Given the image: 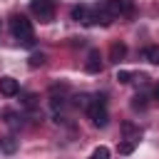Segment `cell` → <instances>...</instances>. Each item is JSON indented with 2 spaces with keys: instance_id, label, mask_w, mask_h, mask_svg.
Returning a JSON list of instances; mask_svg holds the SVG:
<instances>
[{
  "instance_id": "3",
  "label": "cell",
  "mask_w": 159,
  "mask_h": 159,
  "mask_svg": "<svg viewBox=\"0 0 159 159\" xmlns=\"http://www.w3.org/2000/svg\"><path fill=\"white\" fill-rule=\"evenodd\" d=\"M30 10L40 22H52L55 20V2L52 0H32Z\"/></svg>"
},
{
  "instance_id": "10",
  "label": "cell",
  "mask_w": 159,
  "mask_h": 159,
  "mask_svg": "<svg viewBox=\"0 0 159 159\" xmlns=\"http://www.w3.org/2000/svg\"><path fill=\"white\" fill-rule=\"evenodd\" d=\"M132 107H134V109H144V107H147V94H139V92H137V94L132 97Z\"/></svg>"
},
{
  "instance_id": "4",
  "label": "cell",
  "mask_w": 159,
  "mask_h": 159,
  "mask_svg": "<svg viewBox=\"0 0 159 159\" xmlns=\"http://www.w3.org/2000/svg\"><path fill=\"white\" fill-rule=\"evenodd\" d=\"M72 20H77V22H82V25H94V15H92V10H89L87 5L72 7Z\"/></svg>"
},
{
  "instance_id": "13",
  "label": "cell",
  "mask_w": 159,
  "mask_h": 159,
  "mask_svg": "<svg viewBox=\"0 0 159 159\" xmlns=\"http://www.w3.org/2000/svg\"><path fill=\"white\" fill-rule=\"evenodd\" d=\"M117 152H119V154H124V157H127V154H132V152H134V142H119Z\"/></svg>"
},
{
  "instance_id": "14",
  "label": "cell",
  "mask_w": 159,
  "mask_h": 159,
  "mask_svg": "<svg viewBox=\"0 0 159 159\" xmlns=\"http://www.w3.org/2000/svg\"><path fill=\"white\" fill-rule=\"evenodd\" d=\"M89 159H109V149H107V147H97Z\"/></svg>"
},
{
  "instance_id": "2",
  "label": "cell",
  "mask_w": 159,
  "mask_h": 159,
  "mask_svg": "<svg viewBox=\"0 0 159 159\" xmlns=\"http://www.w3.org/2000/svg\"><path fill=\"white\" fill-rule=\"evenodd\" d=\"M87 114H89V119H92L94 127H107V122H109V114H107V99H104V97H94V99H89V104H87Z\"/></svg>"
},
{
  "instance_id": "6",
  "label": "cell",
  "mask_w": 159,
  "mask_h": 159,
  "mask_svg": "<svg viewBox=\"0 0 159 159\" xmlns=\"http://www.w3.org/2000/svg\"><path fill=\"white\" fill-rule=\"evenodd\" d=\"M17 92H20V84H17L15 77H2V80H0V94H5V97H15Z\"/></svg>"
},
{
  "instance_id": "5",
  "label": "cell",
  "mask_w": 159,
  "mask_h": 159,
  "mask_svg": "<svg viewBox=\"0 0 159 159\" xmlns=\"http://www.w3.org/2000/svg\"><path fill=\"white\" fill-rule=\"evenodd\" d=\"M84 70H87V72H92V75L102 72V57H99V50H89L87 62H84Z\"/></svg>"
},
{
  "instance_id": "7",
  "label": "cell",
  "mask_w": 159,
  "mask_h": 159,
  "mask_svg": "<svg viewBox=\"0 0 159 159\" xmlns=\"http://www.w3.org/2000/svg\"><path fill=\"white\" fill-rule=\"evenodd\" d=\"M122 134H124L127 142H137V139L142 137V129H139L134 122H122Z\"/></svg>"
},
{
  "instance_id": "8",
  "label": "cell",
  "mask_w": 159,
  "mask_h": 159,
  "mask_svg": "<svg viewBox=\"0 0 159 159\" xmlns=\"http://www.w3.org/2000/svg\"><path fill=\"white\" fill-rule=\"evenodd\" d=\"M124 55H127V45H124V42H112V47H109V60H112L114 65H119V60H124Z\"/></svg>"
},
{
  "instance_id": "1",
  "label": "cell",
  "mask_w": 159,
  "mask_h": 159,
  "mask_svg": "<svg viewBox=\"0 0 159 159\" xmlns=\"http://www.w3.org/2000/svg\"><path fill=\"white\" fill-rule=\"evenodd\" d=\"M10 30H12V37L22 45H32L35 42V35H32V25L25 15H15L10 20Z\"/></svg>"
},
{
  "instance_id": "12",
  "label": "cell",
  "mask_w": 159,
  "mask_h": 159,
  "mask_svg": "<svg viewBox=\"0 0 159 159\" xmlns=\"http://www.w3.org/2000/svg\"><path fill=\"white\" fill-rule=\"evenodd\" d=\"M132 80H134V75H132L129 70H119V72H117V82L127 84V82H132Z\"/></svg>"
},
{
  "instance_id": "16",
  "label": "cell",
  "mask_w": 159,
  "mask_h": 159,
  "mask_svg": "<svg viewBox=\"0 0 159 159\" xmlns=\"http://www.w3.org/2000/svg\"><path fill=\"white\" fill-rule=\"evenodd\" d=\"M35 99H37L35 94H27V97H25V107H35Z\"/></svg>"
},
{
  "instance_id": "9",
  "label": "cell",
  "mask_w": 159,
  "mask_h": 159,
  "mask_svg": "<svg viewBox=\"0 0 159 159\" xmlns=\"http://www.w3.org/2000/svg\"><path fill=\"white\" fill-rule=\"evenodd\" d=\"M144 57L152 62V65H159V45H149L144 50Z\"/></svg>"
},
{
  "instance_id": "15",
  "label": "cell",
  "mask_w": 159,
  "mask_h": 159,
  "mask_svg": "<svg viewBox=\"0 0 159 159\" xmlns=\"http://www.w3.org/2000/svg\"><path fill=\"white\" fill-rule=\"evenodd\" d=\"M2 149H5V152H15V139H12V137H7V139H5V144H2Z\"/></svg>"
},
{
  "instance_id": "11",
  "label": "cell",
  "mask_w": 159,
  "mask_h": 159,
  "mask_svg": "<svg viewBox=\"0 0 159 159\" xmlns=\"http://www.w3.org/2000/svg\"><path fill=\"white\" fill-rule=\"evenodd\" d=\"M45 60H47V57H45L42 52H35V55L30 57V67H42V65H45Z\"/></svg>"
},
{
  "instance_id": "17",
  "label": "cell",
  "mask_w": 159,
  "mask_h": 159,
  "mask_svg": "<svg viewBox=\"0 0 159 159\" xmlns=\"http://www.w3.org/2000/svg\"><path fill=\"white\" fill-rule=\"evenodd\" d=\"M154 99H157V102H159V84H157V87H154Z\"/></svg>"
}]
</instances>
